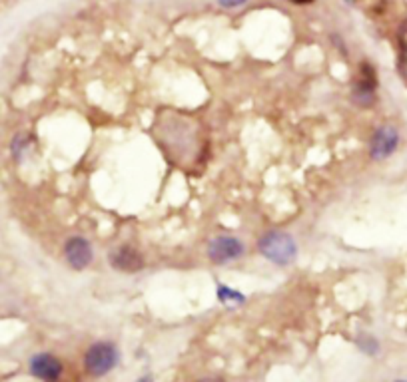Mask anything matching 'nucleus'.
I'll list each match as a JSON object with an SVG mask.
<instances>
[{"instance_id":"nucleus-15","label":"nucleus","mask_w":407,"mask_h":382,"mask_svg":"<svg viewBox=\"0 0 407 382\" xmlns=\"http://www.w3.org/2000/svg\"><path fill=\"white\" fill-rule=\"evenodd\" d=\"M330 40L334 42V46H336V48H337V50H339V52H341V54H343V56L350 54V52H348V48H346V44H343V40H341V36H339V34H332V36H330Z\"/></svg>"},{"instance_id":"nucleus-1","label":"nucleus","mask_w":407,"mask_h":382,"mask_svg":"<svg viewBox=\"0 0 407 382\" xmlns=\"http://www.w3.org/2000/svg\"><path fill=\"white\" fill-rule=\"evenodd\" d=\"M258 253L269 261L276 267H290L294 265L299 253L297 241L294 239V235L281 229H269L260 239H258Z\"/></svg>"},{"instance_id":"nucleus-8","label":"nucleus","mask_w":407,"mask_h":382,"mask_svg":"<svg viewBox=\"0 0 407 382\" xmlns=\"http://www.w3.org/2000/svg\"><path fill=\"white\" fill-rule=\"evenodd\" d=\"M29 372L40 382H58L64 374V362L52 353H36L30 356Z\"/></svg>"},{"instance_id":"nucleus-7","label":"nucleus","mask_w":407,"mask_h":382,"mask_svg":"<svg viewBox=\"0 0 407 382\" xmlns=\"http://www.w3.org/2000/svg\"><path fill=\"white\" fill-rule=\"evenodd\" d=\"M108 263L114 271L124 275H136L140 273L142 269L146 267V259L144 253L136 245L130 243H122V245L114 247L108 255Z\"/></svg>"},{"instance_id":"nucleus-14","label":"nucleus","mask_w":407,"mask_h":382,"mask_svg":"<svg viewBox=\"0 0 407 382\" xmlns=\"http://www.w3.org/2000/svg\"><path fill=\"white\" fill-rule=\"evenodd\" d=\"M397 46H407V18H404L397 26Z\"/></svg>"},{"instance_id":"nucleus-12","label":"nucleus","mask_w":407,"mask_h":382,"mask_svg":"<svg viewBox=\"0 0 407 382\" xmlns=\"http://www.w3.org/2000/svg\"><path fill=\"white\" fill-rule=\"evenodd\" d=\"M397 72H399L401 80L407 82V46H399V52H397Z\"/></svg>"},{"instance_id":"nucleus-2","label":"nucleus","mask_w":407,"mask_h":382,"mask_svg":"<svg viewBox=\"0 0 407 382\" xmlns=\"http://www.w3.org/2000/svg\"><path fill=\"white\" fill-rule=\"evenodd\" d=\"M120 362V351L112 341L92 342L84 353V370L92 379L110 374Z\"/></svg>"},{"instance_id":"nucleus-9","label":"nucleus","mask_w":407,"mask_h":382,"mask_svg":"<svg viewBox=\"0 0 407 382\" xmlns=\"http://www.w3.org/2000/svg\"><path fill=\"white\" fill-rule=\"evenodd\" d=\"M216 297H218V300H220L224 307H228V309L242 307V305L248 300V297H246L242 291L234 289V286L225 285V283H218V285H216Z\"/></svg>"},{"instance_id":"nucleus-13","label":"nucleus","mask_w":407,"mask_h":382,"mask_svg":"<svg viewBox=\"0 0 407 382\" xmlns=\"http://www.w3.org/2000/svg\"><path fill=\"white\" fill-rule=\"evenodd\" d=\"M216 2L225 10H236V8H242L244 4H248L250 0H216Z\"/></svg>"},{"instance_id":"nucleus-10","label":"nucleus","mask_w":407,"mask_h":382,"mask_svg":"<svg viewBox=\"0 0 407 382\" xmlns=\"http://www.w3.org/2000/svg\"><path fill=\"white\" fill-rule=\"evenodd\" d=\"M30 146H32V136H30L29 132H18L13 137V142H10V155H13V160L20 164L24 160V155L29 153Z\"/></svg>"},{"instance_id":"nucleus-4","label":"nucleus","mask_w":407,"mask_h":382,"mask_svg":"<svg viewBox=\"0 0 407 382\" xmlns=\"http://www.w3.org/2000/svg\"><path fill=\"white\" fill-rule=\"evenodd\" d=\"M399 144H401L399 130L393 123H381L371 132V137H369V148H367L369 160L376 164L387 162L392 155H395V151L399 150Z\"/></svg>"},{"instance_id":"nucleus-16","label":"nucleus","mask_w":407,"mask_h":382,"mask_svg":"<svg viewBox=\"0 0 407 382\" xmlns=\"http://www.w3.org/2000/svg\"><path fill=\"white\" fill-rule=\"evenodd\" d=\"M196 382H225L222 376H204V379H198Z\"/></svg>"},{"instance_id":"nucleus-6","label":"nucleus","mask_w":407,"mask_h":382,"mask_svg":"<svg viewBox=\"0 0 407 382\" xmlns=\"http://www.w3.org/2000/svg\"><path fill=\"white\" fill-rule=\"evenodd\" d=\"M62 257L72 271H86L94 261V247L84 235H72L62 245Z\"/></svg>"},{"instance_id":"nucleus-17","label":"nucleus","mask_w":407,"mask_h":382,"mask_svg":"<svg viewBox=\"0 0 407 382\" xmlns=\"http://www.w3.org/2000/svg\"><path fill=\"white\" fill-rule=\"evenodd\" d=\"M294 6H309V4H313L316 0H290Z\"/></svg>"},{"instance_id":"nucleus-3","label":"nucleus","mask_w":407,"mask_h":382,"mask_svg":"<svg viewBox=\"0 0 407 382\" xmlns=\"http://www.w3.org/2000/svg\"><path fill=\"white\" fill-rule=\"evenodd\" d=\"M378 88L379 78L376 66L367 60L360 62L357 76L351 84V102L362 109L373 108L378 104Z\"/></svg>"},{"instance_id":"nucleus-19","label":"nucleus","mask_w":407,"mask_h":382,"mask_svg":"<svg viewBox=\"0 0 407 382\" xmlns=\"http://www.w3.org/2000/svg\"><path fill=\"white\" fill-rule=\"evenodd\" d=\"M395 382H407V381H395Z\"/></svg>"},{"instance_id":"nucleus-18","label":"nucleus","mask_w":407,"mask_h":382,"mask_svg":"<svg viewBox=\"0 0 407 382\" xmlns=\"http://www.w3.org/2000/svg\"><path fill=\"white\" fill-rule=\"evenodd\" d=\"M136 382H154V376H152V374H144V376H140Z\"/></svg>"},{"instance_id":"nucleus-11","label":"nucleus","mask_w":407,"mask_h":382,"mask_svg":"<svg viewBox=\"0 0 407 382\" xmlns=\"http://www.w3.org/2000/svg\"><path fill=\"white\" fill-rule=\"evenodd\" d=\"M355 344H357V349H360V351L367 356H376V355H379V351H381V344H379V341L376 339V337H371V335H362V337L355 341Z\"/></svg>"},{"instance_id":"nucleus-5","label":"nucleus","mask_w":407,"mask_h":382,"mask_svg":"<svg viewBox=\"0 0 407 382\" xmlns=\"http://www.w3.org/2000/svg\"><path fill=\"white\" fill-rule=\"evenodd\" d=\"M206 253L212 265L225 267L246 255V243L236 235H216L210 239Z\"/></svg>"}]
</instances>
